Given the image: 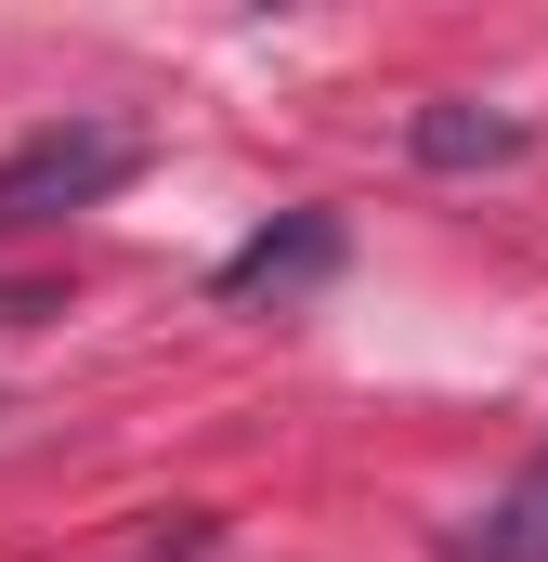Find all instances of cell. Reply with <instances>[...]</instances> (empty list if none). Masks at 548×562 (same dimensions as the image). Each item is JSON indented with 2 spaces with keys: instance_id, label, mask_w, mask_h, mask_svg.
<instances>
[{
  "instance_id": "obj_1",
  "label": "cell",
  "mask_w": 548,
  "mask_h": 562,
  "mask_svg": "<svg viewBox=\"0 0 548 562\" xmlns=\"http://www.w3.org/2000/svg\"><path fill=\"white\" fill-rule=\"evenodd\" d=\"M132 170H144L132 119H53V132H26L0 157V236L13 223H66V210H105Z\"/></svg>"
},
{
  "instance_id": "obj_2",
  "label": "cell",
  "mask_w": 548,
  "mask_h": 562,
  "mask_svg": "<svg viewBox=\"0 0 548 562\" xmlns=\"http://www.w3.org/2000/svg\"><path fill=\"white\" fill-rule=\"evenodd\" d=\"M327 276H340V210H287V223H262L209 288H222V301H313Z\"/></svg>"
},
{
  "instance_id": "obj_3",
  "label": "cell",
  "mask_w": 548,
  "mask_h": 562,
  "mask_svg": "<svg viewBox=\"0 0 548 562\" xmlns=\"http://www.w3.org/2000/svg\"><path fill=\"white\" fill-rule=\"evenodd\" d=\"M406 157H418V170H523V157H536V119H523V105L431 92V105L406 119Z\"/></svg>"
},
{
  "instance_id": "obj_4",
  "label": "cell",
  "mask_w": 548,
  "mask_h": 562,
  "mask_svg": "<svg viewBox=\"0 0 548 562\" xmlns=\"http://www.w3.org/2000/svg\"><path fill=\"white\" fill-rule=\"evenodd\" d=\"M444 562H548V458L523 471V484H496V497H483V524H470Z\"/></svg>"
}]
</instances>
